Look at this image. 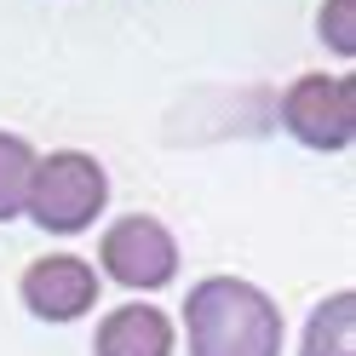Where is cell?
Returning a JSON list of instances; mask_svg holds the SVG:
<instances>
[{"mask_svg": "<svg viewBox=\"0 0 356 356\" xmlns=\"http://www.w3.org/2000/svg\"><path fill=\"white\" fill-rule=\"evenodd\" d=\"M178 350L184 356H282L287 316L259 282L213 270L190 282L178 305Z\"/></svg>", "mask_w": 356, "mask_h": 356, "instance_id": "obj_1", "label": "cell"}, {"mask_svg": "<svg viewBox=\"0 0 356 356\" xmlns=\"http://www.w3.org/2000/svg\"><path fill=\"white\" fill-rule=\"evenodd\" d=\"M109 213V167L92 149H47L35 155L24 218L47 236H86Z\"/></svg>", "mask_w": 356, "mask_h": 356, "instance_id": "obj_2", "label": "cell"}, {"mask_svg": "<svg viewBox=\"0 0 356 356\" xmlns=\"http://www.w3.org/2000/svg\"><path fill=\"white\" fill-rule=\"evenodd\" d=\"M98 276L115 282L121 293H161V287L178 282L184 270V248H178V236L161 225L155 213H121L109 218L104 236H98Z\"/></svg>", "mask_w": 356, "mask_h": 356, "instance_id": "obj_3", "label": "cell"}, {"mask_svg": "<svg viewBox=\"0 0 356 356\" xmlns=\"http://www.w3.org/2000/svg\"><path fill=\"white\" fill-rule=\"evenodd\" d=\"M276 121L299 149H316V155L350 149V138H356V81L333 75V70L293 75L276 98Z\"/></svg>", "mask_w": 356, "mask_h": 356, "instance_id": "obj_4", "label": "cell"}, {"mask_svg": "<svg viewBox=\"0 0 356 356\" xmlns=\"http://www.w3.org/2000/svg\"><path fill=\"white\" fill-rule=\"evenodd\" d=\"M17 299L35 322L47 327H70L81 316H92L98 299H104V276L92 259L81 253H40L24 264V276H17Z\"/></svg>", "mask_w": 356, "mask_h": 356, "instance_id": "obj_5", "label": "cell"}, {"mask_svg": "<svg viewBox=\"0 0 356 356\" xmlns=\"http://www.w3.org/2000/svg\"><path fill=\"white\" fill-rule=\"evenodd\" d=\"M178 322L155 299H121L92 322V356H172Z\"/></svg>", "mask_w": 356, "mask_h": 356, "instance_id": "obj_6", "label": "cell"}, {"mask_svg": "<svg viewBox=\"0 0 356 356\" xmlns=\"http://www.w3.org/2000/svg\"><path fill=\"white\" fill-rule=\"evenodd\" d=\"M299 356H356V293L333 287L310 305L299 327Z\"/></svg>", "mask_w": 356, "mask_h": 356, "instance_id": "obj_7", "label": "cell"}, {"mask_svg": "<svg viewBox=\"0 0 356 356\" xmlns=\"http://www.w3.org/2000/svg\"><path fill=\"white\" fill-rule=\"evenodd\" d=\"M35 144L24 132L0 127V225L24 218V195H29V172H35Z\"/></svg>", "mask_w": 356, "mask_h": 356, "instance_id": "obj_8", "label": "cell"}, {"mask_svg": "<svg viewBox=\"0 0 356 356\" xmlns=\"http://www.w3.org/2000/svg\"><path fill=\"white\" fill-rule=\"evenodd\" d=\"M316 40L339 63L356 58V0H322L316 6Z\"/></svg>", "mask_w": 356, "mask_h": 356, "instance_id": "obj_9", "label": "cell"}]
</instances>
